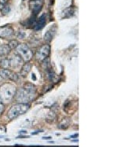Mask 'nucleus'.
Masks as SVG:
<instances>
[{"mask_svg":"<svg viewBox=\"0 0 118 147\" xmlns=\"http://www.w3.org/2000/svg\"><path fill=\"white\" fill-rule=\"evenodd\" d=\"M36 95V87L30 83H27L21 88L16 90L15 99L18 103H28L33 101Z\"/></svg>","mask_w":118,"mask_h":147,"instance_id":"f257e3e1","label":"nucleus"},{"mask_svg":"<svg viewBox=\"0 0 118 147\" xmlns=\"http://www.w3.org/2000/svg\"><path fill=\"white\" fill-rule=\"evenodd\" d=\"M16 87L10 83H6L0 87V98L3 103H9L14 98Z\"/></svg>","mask_w":118,"mask_h":147,"instance_id":"f03ea898","label":"nucleus"},{"mask_svg":"<svg viewBox=\"0 0 118 147\" xmlns=\"http://www.w3.org/2000/svg\"><path fill=\"white\" fill-rule=\"evenodd\" d=\"M29 108H30V105L28 103H18L13 105L9 109L7 113V117L9 120H14L19 116L25 113L29 109Z\"/></svg>","mask_w":118,"mask_h":147,"instance_id":"7ed1b4c3","label":"nucleus"},{"mask_svg":"<svg viewBox=\"0 0 118 147\" xmlns=\"http://www.w3.org/2000/svg\"><path fill=\"white\" fill-rule=\"evenodd\" d=\"M17 53L18 54L20 55V57L22 58V60L24 61H29L32 57V51H31V49L28 47V46L22 43V44H19L17 47Z\"/></svg>","mask_w":118,"mask_h":147,"instance_id":"20e7f679","label":"nucleus"},{"mask_svg":"<svg viewBox=\"0 0 118 147\" xmlns=\"http://www.w3.org/2000/svg\"><path fill=\"white\" fill-rule=\"evenodd\" d=\"M50 54H51V46L49 44H45L40 47L37 50L36 53V58L39 61H42L49 57Z\"/></svg>","mask_w":118,"mask_h":147,"instance_id":"39448f33","label":"nucleus"},{"mask_svg":"<svg viewBox=\"0 0 118 147\" xmlns=\"http://www.w3.org/2000/svg\"><path fill=\"white\" fill-rule=\"evenodd\" d=\"M43 0H30L29 1V6L33 13V15L36 16L42 8Z\"/></svg>","mask_w":118,"mask_h":147,"instance_id":"423d86ee","label":"nucleus"},{"mask_svg":"<svg viewBox=\"0 0 118 147\" xmlns=\"http://www.w3.org/2000/svg\"><path fill=\"white\" fill-rule=\"evenodd\" d=\"M0 76L5 80H9L11 81H17L18 80V76L11 70L7 69H3L0 71Z\"/></svg>","mask_w":118,"mask_h":147,"instance_id":"0eeeda50","label":"nucleus"},{"mask_svg":"<svg viewBox=\"0 0 118 147\" xmlns=\"http://www.w3.org/2000/svg\"><path fill=\"white\" fill-rule=\"evenodd\" d=\"M14 34L13 29L10 26H3L0 27V38L1 39H8L12 37Z\"/></svg>","mask_w":118,"mask_h":147,"instance_id":"6e6552de","label":"nucleus"},{"mask_svg":"<svg viewBox=\"0 0 118 147\" xmlns=\"http://www.w3.org/2000/svg\"><path fill=\"white\" fill-rule=\"evenodd\" d=\"M56 31H57V26H56V24H54L53 26H51V27L49 28L47 32L44 35V39H45L46 42H50L51 41L53 38L55 37V34H56Z\"/></svg>","mask_w":118,"mask_h":147,"instance_id":"1a4fd4ad","label":"nucleus"},{"mask_svg":"<svg viewBox=\"0 0 118 147\" xmlns=\"http://www.w3.org/2000/svg\"><path fill=\"white\" fill-rule=\"evenodd\" d=\"M9 61H10V67L13 68V69H17L21 65L22 58L20 57L19 54H13V56L9 59Z\"/></svg>","mask_w":118,"mask_h":147,"instance_id":"9d476101","label":"nucleus"},{"mask_svg":"<svg viewBox=\"0 0 118 147\" xmlns=\"http://www.w3.org/2000/svg\"><path fill=\"white\" fill-rule=\"evenodd\" d=\"M46 14H42L39 17V18L36 21V24L34 25V29L36 31H39L42 29L46 24Z\"/></svg>","mask_w":118,"mask_h":147,"instance_id":"9b49d317","label":"nucleus"},{"mask_svg":"<svg viewBox=\"0 0 118 147\" xmlns=\"http://www.w3.org/2000/svg\"><path fill=\"white\" fill-rule=\"evenodd\" d=\"M9 0H0V13L2 15H6L9 12V6L8 5Z\"/></svg>","mask_w":118,"mask_h":147,"instance_id":"f8f14e48","label":"nucleus"},{"mask_svg":"<svg viewBox=\"0 0 118 147\" xmlns=\"http://www.w3.org/2000/svg\"><path fill=\"white\" fill-rule=\"evenodd\" d=\"M70 123H71V119L69 117H65L61 120L60 123H58V127L59 129L66 130L70 126Z\"/></svg>","mask_w":118,"mask_h":147,"instance_id":"ddd939ff","label":"nucleus"},{"mask_svg":"<svg viewBox=\"0 0 118 147\" xmlns=\"http://www.w3.org/2000/svg\"><path fill=\"white\" fill-rule=\"evenodd\" d=\"M31 69H32V65L28 61H27L26 63L24 64V65L22 66L21 71H20V75H21V76H22V77H26L28 74L31 71Z\"/></svg>","mask_w":118,"mask_h":147,"instance_id":"4468645a","label":"nucleus"},{"mask_svg":"<svg viewBox=\"0 0 118 147\" xmlns=\"http://www.w3.org/2000/svg\"><path fill=\"white\" fill-rule=\"evenodd\" d=\"M10 50L8 45H2L0 46V56L1 57H5L6 55L10 53Z\"/></svg>","mask_w":118,"mask_h":147,"instance_id":"2eb2a0df","label":"nucleus"},{"mask_svg":"<svg viewBox=\"0 0 118 147\" xmlns=\"http://www.w3.org/2000/svg\"><path fill=\"white\" fill-rule=\"evenodd\" d=\"M56 118H57V116H56V113H55V112H50L47 114V117H46V121L49 123H52L55 122Z\"/></svg>","mask_w":118,"mask_h":147,"instance_id":"dca6fc26","label":"nucleus"},{"mask_svg":"<svg viewBox=\"0 0 118 147\" xmlns=\"http://www.w3.org/2000/svg\"><path fill=\"white\" fill-rule=\"evenodd\" d=\"M0 66L3 69H9L10 68V61L8 58H3L0 61Z\"/></svg>","mask_w":118,"mask_h":147,"instance_id":"f3484780","label":"nucleus"},{"mask_svg":"<svg viewBox=\"0 0 118 147\" xmlns=\"http://www.w3.org/2000/svg\"><path fill=\"white\" fill-rule=\"evenodd\" d=\"M19 45V42L17 41V40H11L10 42H9V47L10 49H16L17 48V47Z\"/></svg>","mask_w":118,"mask_h":147,"instance_id":"a211bd4d","label":"nucleus"},{"mask_svg":"<svg viewBox=\"0 0 118 147\" xmlns=\"http://www.w3.org/2000/svg\"><path fill=\"white\" fill-rule=\"evenodd\" d=\"M4 109H5V106H4V103L2 102V100L0 98V115L3 113L4 112Z\"/></svg>","mask_w":118,"mask_h":147,"instance_id":"6ab92c4d","label":"nucleus"},{"mask_svg":"<svg viewBox=\"0 0 118 147\" xmlns=\"http://www.w3.org/2000/svg\"><path fill=\"white\" fill-rule=\"evenodd\" d=\"M51 137H43L42 139H44V140H49V139H51Z\"/></svg>","mask_w":118,"mask_h":147,"instance_id":"aec40b11","label":"nucleus"},{"mask_svg":"<svg viewBox=\"0 0 118 147\" xmlns=\"http://www.w3.org/2000/svg\"><path fill=\"white\" fill-rule=\"evenodd\" d=\"M75 137H78V135H73V136H71V138H75Z\"/></svg>","mask_w":118,"mask_h":147,"instance_id":"412c9836","label":"nucleus"}]
</instances>
